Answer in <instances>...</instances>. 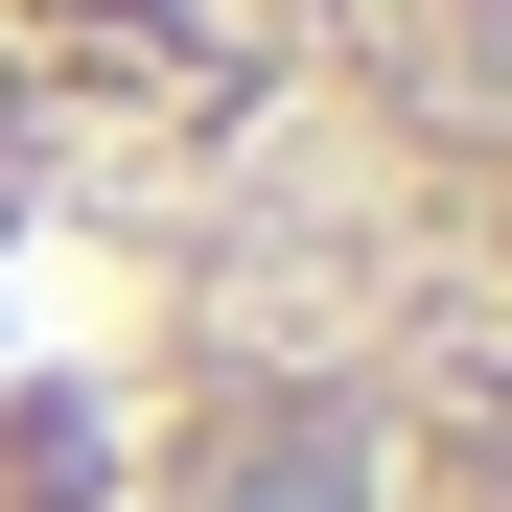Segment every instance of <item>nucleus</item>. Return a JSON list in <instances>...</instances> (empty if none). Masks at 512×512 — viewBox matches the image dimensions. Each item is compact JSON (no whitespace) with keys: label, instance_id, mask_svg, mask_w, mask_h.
<instances>
[{"label":"nucleus","instance_id":"1","mask_svg":"<svg viewBox=\"0 0 512 512\" xmlns=\"http://www.w3.org/2000/svg\"><path fill=\"white\" fill-rule=\"evenodd\" d=\"M210 512H373V443L350 419H256V443L210 466Z\"/></svg>","mask_w":512,"mask_h":512}]
</instances>
